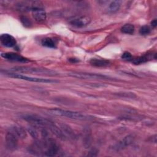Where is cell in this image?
<instances>
[{
  "label": "cell",
  "instance_id": "6da1fadb",
  "mask_svg": "<svg viewBox=\"0 0 157 157\" xmlns=\"http://www.w3.org/2000/svg\"><path fill=\"white\" fill-rule=\"evenodd\" d=\"M11 71H15L18 72L22 73H29L34 74H44L47 75H56L57 74L52 70L47 69H42V68H36L31 67L27 66H18L15 67L10 69Z\"/></svg>",
  "mask_w": 157,
  "mask_h": 157
},
{
  "label": "cell",
  "instance_id": "7a4b0ae2",
  "mask_svg": "<svg viewBox=\"0 0 157 157\" xmlns=\"http://www.w3.org/2000/svg\"><path fill=\"white\" fill-rule=\"evenodd\" d=\"M22 118L25 121L29 122L33 125H36L37 126L48 127L50 128L54 123L51 121L50 120L42 117L37 115L34 114H26L22 116Z\"/></svg>",
  "mask_w": 157,
  "mask_h": 157
},
{
  "label": "cell",
  "instance_id": "3957f363",
  "mask_svg": "<svg viewBox=\"0 0 157 157\" xmlns=\"http://www.w3.org/2000/svg\"><path fill=\"white\" fill-rule=\"evenodd\" d=\"M42 5L43 4L40 1H33V6L31 11L32 12L34 19L38 23L44 21L47 18L46 12Z\"/></svg>",
  "mask_w": 157,
  "mask_h": 157
},
{
  "label": "cell",
  "instance_id": "277c9868",
  "mask_svg": "<svg viewBox=\"0 0 157 157\" xmlns=\"http://www.w3.org/2000/svg\"><path fill=\"white\" fill-rule=\"evenodd\" d=\"M50 112L53 114L57 116H61V117H64L67 118H69L71 119H75V120H86L88 119L87 117H86L85 115L82 114L81 113L71 111V110H63L60 109H50Z\"/></svg>",
  "mask_w": 157,
  "mask_h": 157
},
{
  "label": "cell",
  "instance_id": "5b68a950",
  "mask_svg": "<svg viewBox=\"0 0 157 157\" xmlns=\"http://www.w3.org/2000/svg\"><path fill=\"white\" fill-rule=\"evenodd\" d=\"M6 75H8L10 77L12 78H18V79H21V80H25L26 81H30V82H39V83H53V82H57L56 80H50L48 78H37V77H29L27 75H25L21 74L18 73H14V72H4Z\"/></svg>",
  "mask_w": 157,
  "mask_h": 157
},
{
  "label": "cell",
  "instance_id": "8992f818",
  "mask_svg": "<svg viewBox=\"0 0 157 157\" xmlns=\"http://www.w3.org/2000/svg\"><path fill=\"white\" fill-rule=\"evenodd\" d=\"M69 75L71 77L81 79H109L108 76L94 73L73 72L70 73Z\"/></svg>",
  "mask_w": 157,
  "mask_h": 157
},
{
  "label": "cell",
  "instance_id": "52a82bcc",
  "mask_svg": "<svg viewBox=\"0 0 157 157\" xmlns=\"http://www.w3.org/2000/svg\"><path fill=\"white\" fill-rule=\"evenodd\" d=\"M6 145L10 150H14L18 145V137L11 131H8L6 135Z\"/></svg>",
  "mask_w": 157,
  "mask_h": 157
},
{
  "label": "cell",
  "instance_id": "ba28073f",
  "mask_svg": "<svg viewBox=\"0 0 157 157\" xmlns=\"http://www.w3.org/2000/svg\"><path fill=\"white\" fill-rule=\"evenodd\" d=\"M1 56L3 58L9 61H17V62H20V63H27L29 61L28 58L14 52H7V53H2Z\"/></svg>",
  "mask_w": 157,
  "mask_h": 157
},
{
  "label": "cell",
  "instance_id": "9c48e42d",
  "mask_svg": "<svg viewBox=\"0 0 157 157\" xmlns=\"http://www.w3.org/2000/svg\"><path fill=\"white\" fill-rule=\"evenodd\" d=\"M91 18L88 16H82L70 21L71 25L77 28H83L90 24Z\"/></svg>",
  "mask_w": 157,
  "mask_h": 157
},
{
  "label": "cell",
  "instance_id": "30bf717a",
  "mask_svg": "<svg viewBox=\"0 0 157 157\" xmlns=\"http://www.w3.org/2000/svg\"><path fill=\"white\" fill-rule=\"evenodd\" d=\"M0 41L4 46L7 47H13L17 44L16 39L9 34H1L0 36Z\"/></svg>",
  "mask_w": 157,
  "mask_h": 157
},
{
  "label": "cell",
  "instance_id": "8fae6325",
  "mask_svg": "<svg viewBox=\"0 0 157 157\" xmlns=\"http://www.w3.org/2000/svg\"><path fill=\"white\" fill-rule=\"evenodd\" d=\"M133 140H134V137L132 135H128L117 144L115 148L117 150H122L128 147L129 145H131L132 143Z\"/></svg>",
  "mask_w": 157,
  "mask_h": 157
},
{
  "label": "cell",
  "instance_id": "7c38bea8",
  "mask_svg": "<svg viewBox=\"0 0 157 157\" xmlns=\"http://www.w3.org/2000/svg\"><path fill=\"white\" fill-rule=\"evenodd\" d=\"M9 131L12 132L14 134H15L18 137L21 139H25L27 136L26 132L25 129L18 125H13L10 128Z\"/></svg>",
  "mask_w": 157,
  "mask_h": 157
},
{
  "label": "cell",
  "instance_id": "4fadbf2b",
  "mask_svg": "<svg viewBox=\"0 0 157 157\" xmlns=\"http://www.w3.org/2000/svg\"><path fill=\"white\" fill-rule=\"evenodd\" d=\"M58 126L63 131V132L66 136L67 137H69V138H72V139H74L75 137V134L74 132L71 128V127L69 126L68 125L60 123Z\"/></svg>",
  "mask_w": 157,
  "mask_h": 157
},
{
  "label": "cell",
  "instance_id": "5bb4252c",
  "mask_svg": "<svg viewBox=\"0 0 157 157\" xmlns=\"http://www.w3.org/2000/svg\"><path fill=\"white\" fill-rule=\"evenodd\" d=\"M91 65L96 67H105L110 64L109 61L105 59L93 58L90 61Z\"/></svg>",
  "mask_w": 157,
  "mask_h": 157
},
{
  "label": "cell",
  "instance_id": "9a60e30c",
  "mask_svg": "<svg viewBox=\"0 0 157 157\" xmlns=\"http://www.w3.org/2000/svg\"><path fill=\"white\" fill-rule=\"evenodd\" d=\"M37 128V126L32 125L28 128V131L29 132L31 136L36 140H39V136L41 137V129L39 130Z\"/></svg>",
  "mask_w": 157,
  "mask_h": 157
},
{
  "label": "cell",
  "instance_id": "2e32d148",
  "mask_svg": "<svg viewBox=\"0 0 157 157\" xmlns=\"http://www.w3.org/2000/svg\"><path fill=\"white\" fill-rule=\"evenodd\" d=\"M121 1H112L108 6V11L110 13H115L118 12L121 7Z\"/></svg>",
  "mask_w": 157,
  "mask_h": 157
},
{
  "label": "cell",
  "instance_id": "e0dca14e",
  "mask_svg": "<svg viewBox=\"0 0 157 157\" xmlns=\"http://www.w3.org/2000/svg\"><path fill=\"white\" fill-rule=\"evenodd\" d=\"M134 26L132 24H125L121 28V31L126 34H132L134 32Z\"/></svg>",
  "mask_w": 157,
  "mask_h": 157
},
{
  "label": "cell",
  "instance_id": "ac0fdd59",
  "mask_svg": "<svg viewBox=\"0 0 157 157\" xmlns=\"http://www.w3.org/2000/svg\"><path fill=\"white\" fill-rule=\"evenodd\" d=\"M41 44L43 46H45L46 47L48 48H55L56 47V44L55 41L53 40V39L50 37H45L42 40Z\"/></svg>",
  "mask_w": 157,
  "mask_h": 157
},
{
  "label": "cell",
  "instance_id": "d6986e66",
  "mask_svg": "<svg viewBox=\"0 0 157 157\" xmlns=\"http://www.w3.org/2000/svg\"><path fill=\"white\" fill-rule=\"evenodd\" d=\"M148 61V58L147 57V56H145V55L139 56L136 58L132 59V62L134 64H140L142 63H145Z\"/></svg>",
  "mask_w": 157,
  "mask_h": 157
},
{
  "label": "cell",
  "instance_id": "ffe728a7",
  "mask_svg": "<svg viewBox=\"0 0 157 157\" xmlns=\"http://www.w3.org/2000/svg\"><path fill=\"white\" fill-rule=\"evenodd\" d=\"M20 21L22 23V24L26 26V27H30L31 25H32V22L31 21V20L26 17V16H24V15H22L20 17Z\"/></svg>",
  "mask_w": 157,
  "mask_h": 157
},
{
  "label": "cell",
  "instance_id": "44dd1931",
  "mask_svg": "<svg viewBox=\"0 0 157 157\" xmlns=\"http://www.w3.org/2000/svg\"><path fill=\"white\" fill-rule=\"evenodd\" d=\"M150 31H151L150 28H149V26H148L147 25H144V26H142L139 29V33L142 35H147V34H150Z\"/></svg>",
  "mask_w": 157,
  "mask_h": 157
},
{
  "label": "cell",
  "instance_id": "7402d4cb",
  "mask_svg": "<svg viewBox=\"0 0 157 157\" xmlns=\"http://www.w3.org/2000/svg\"><path fill=\"white\" fill-rule=\"evenodd\" d=\"M121 58L123 59H125V60H131L132 59V55L128 52H124L122 55H121Z\"/></svg>",
  "mask_w": 157,
  "mask_h": 157
},
{
  "label": "cell",
  "instance_id": "603a6c76",
  "mask_svg": "<svg viewBox=\"0 0 157 157\" xmlns=\"http://www.w3.org/2000/svg\"><path fill=\"white\" fill-rule=\"evenodd\" d=\"M98 151L96 149H92L91 151H90L89 153L88 154V156H96L98 155Z\"/></svg>",
  "mask_w": 157,
  "mask_h": 157
},
{
  "label": "cell",
  "instance_id": "cb8c5ba5",
  "mask_svg": "<svg viewBox=\"0 0 157 157\" xmlns=\"http://www.w3.org/2000/svg\"><path fill=\"white\" fill-rule=\"evenodd\" d=\"M150 142H152L153 143H156V135H154L152 137H151L150 138Z\"/></svg>",
  "mask_w": 157,
  "mask_h": 157
},
{
  "label": "cell",
  "instance_id": "d4e9b609",
  "mask_svg": "<svg viewBox=\"0 0 157 157\" xmlns=\"http://www.w3.org/2000/svg\"><path fill=\"white\" fill-rule=\"evenodd\" d=\"M156 25H157V21H156V19H154L153 20L151 21V25L153 26V27H156Z\"/></svg>",
  "mask_w": 157,
  "mask_h": 157
},
{
  "label": "cell",
  "instance_id": "484cf974",
  "mask_svg": "<svg viewBox=\"0 0 157 157\" xmlns=\"http://www.w3.org/2000/svg\"><path fill=\"white\" fill-rule=\"evenodd\" d=\"M69 61H71V62H72V63H75V62H77V61H78V60H77V59H75V58H70V59H69Z\"/></svg>",
  "mask_w": 157,
  "mask_h": 157
}]
</instances>
